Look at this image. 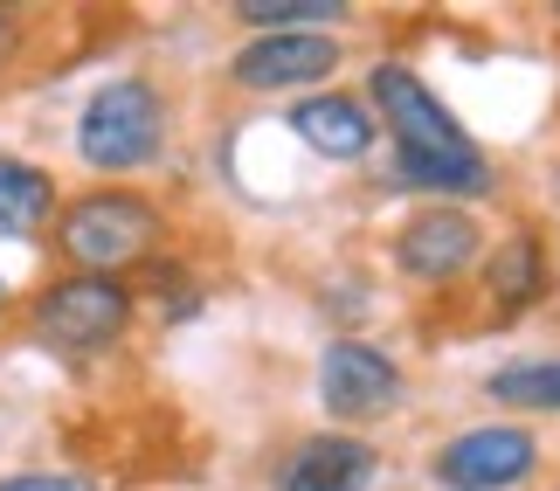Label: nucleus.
I'll return each instance as SVG.
<instances>
[{
    "label": "nucleus",
    "mask_w": 560,
    "mask_h": 491,
    "mask_svg": "<svg viewBox=\"0 0 560 491\" xmlns=\"http://www.w3.org/2000/svg\"><path fill=\"white\" fill-rule=\"evenodd\" d=\"M395 264H401V277H416V284H450V277H464L478 264V222L450 201L416 208L395 236Z\"/></svg>",
    "instance_id": "6e6552de"
},
{
    "label": "nucleus",
    "mask_w": 560,
    "mask_h": 491,
    "mask_svg": "<svg viewBox=\"0 0 560 491\" xmlns=\"http://www.w3.org/2000/svg\"><path fill=\"white\" fill-rule=\"evenodd\" d=\"M553 14H560V8H553Z\"/></svg>",
    "instance_id": "a211bd4d"
},
{
    "label": "nucleus",
    "mask_w": 560,
    "mask_h": 491,
    "mask_svg": "<svg viewBox=\"0 0 560 491\" xmlns=\"http://www.w3.org/2000/svg\"><path fill=\"white\" fill-rule=\"evenodd\" d=\"M485 291H491V305H499L505 318L540 305L547 297V243L533 236V229H512V236L491 249V264H485Z\"/></svg>",
    "instance_id": "f8f14e48"
},
{
    "label": "nucleus",
    "mask_w": 560,
    "mask_h": 491,
    "mask_svg": "<svg viewBox=\"0 0 560 491\" xmlns=\"http://www.w3.org/2000/svg\"><path fill=\"white\" fill-rule=\"evenodd\" d=\"M0 491H97V484L77 471H14V478H0Z\"/></svg>",
    "instance_id": "2eb2a0df"
},
{
    "label": "nucleus",
    "mask_w": 560,
    "mask_h": 491,
    "mask_svg": "<svg viewBox=\"0 0 560 491\" xmlns=\"http://www.w3.org/2000/svg\"><path fill=\"white\" fill-rule=\"evenodd\" d=\"M339 70V42L332 35H249L243 49L229 56V77L243 83V91H312V83H326Z\"/></svg>",
    "instance_id": "0eeeda50"
},
{
    "label": "nucleus",
    "mask_w": 560,
    "mask_h": 491,
    "mask_svg": "<svg viewBox=\"0 0 560 491\" xmlns=\"http://www.w3.org/2000/svg\"><path fill=\"white\" fill-rule=\"evenodd\" d=\"M284 125L312 145L318 160H339V166H347V160H368L374 139H381L374 104L353 97V91H312V97H298Z\"/></svg>",
    "instance_id": "1a4fd4ad"
},
{
    "label": "nucleus",
    "mask_w": 560,
    "mask_h": 491,
    "mask_svg": "<svg viewBox=\"0 0 560 491\" xmlns=\"http://www.w3.org/2000/svg\"><path fill=\"white\" fill-rule=\"evenodd\" d=\"M56 174L35 160L0 153V243H35L42 229H56Z\"/></svg>",
    "instance_id": "9b49d317"
},
{
    "label": "nucleus",
    "mask_w": 560,
    "mask_h": 491,
    "mask_svg": "<svg viewBox=\"0 0 560 491\" xmlns=\"http://www.w3.org/2000/svg\"><path fill=\"white\" fill-rule=\"evenodd\" d=\"M491 401L526 416H560V360H520V367L491 374Z\"/></svg>",
    "instance_id": "4468645a"
},
{
    "label": "nucleus",
    "mask_w": 560,
    "mask_h": 491,
    "mask_svg": "<svg viewBox=\"0 0 560 491\" xmlns=\"http://www.w3.org/2000/svg\"><path fill=\"white\" fill-rule=\"evenodd\" d=\"M56 256L70 270H91V277H125L139 264H153L160 243H166V215L132 187H91V195L62 201L56 208V229H49Z\"/></svg>",
    "instance_id": "f03ea898"
},
{
    "label": "nucleus",
    "mask_w": 560,
    "mask_h": 491,
    "mask_svg": "<svg viewBox=\"0 0 560 491\" xmlns=\"http://www.w3.org/2000/svg\"><path fill=\"white\" fill-rule=\"evenodd\" d=\"M8 297H14V291H8V277H0V312H8Z\"/></svg>",
    "instance_id": "f3484780"
},
{
    "label": "nucleus",
    "mask_w": 560,
    "mask_h": 491,
    "mask_svg": "<svg viewBox=\"0 0 560 491\" xmlns=\"http://www.w3.org/2000/svg\"><path fill=\"white\" fill-rule=\"evenodd\" d=\"M374 478H381L374 443L368 436H347V430H326V436H305L284 457L277 491H368Z\"/></svg>",
    "instance_id": "9d476101"
},
{
    "label": "nucleus",
    "mask_w": 560,
    "mask_h": 491,
    "mask_svg": "<svg viewBox=\"0 0 560 491\" xmlns=\"http://www.w3.org/2000/svg\"><path fill=\"white\" fill-rule=\"evenodd\" d=\"M139 291L125 277H91V270H62L35 291L28 305V339L49 347L62 360H97L112 353L125 332H132Z\"/></svg>",
    "instance_id": "7ed1b4c3"
},
{
    "label": "nucleus",
    "mask_w": 560,
    "mask_h": 491,
    "mask_svg": "<svg viewBox=\"0 0 560 491\" xmlns=\"http://www.w3.org/2000/svg\"><path fill=\"white\" fill-rule=\"evenodd\" d=\"M429 471L443 491H512L540 471V436L520 422H478V430L450 436Z\"/></svg>",
    "instance_id": "423d86ee"
},
{
    "label": "nucleus",
    "mask_w": 560,
    "mask_h": 491,
    "mask_svg": "<svg viewBox=\"0 0 560 491\" xmlns=\"http://www.w3.org/2000/svg\"><path fill=\"white\" fill-rule=\"evenodd\" d=\"M229 14L243 21L249 35H305V28L326 35L332 21H347L353 8H347V0H235Z\"/></svg>",
    "instance_id": "ddd939ff"
},
{
    "label": "nucleus",
    "mask_w": 560,
    "mask_h": 491,
    "mask_svg": "<svg viewBox=\"0 0 560 491\" xmlns=\"http://www.w3.org/2000/svg\"><path fill=\"white\" fill-rule=\"evenodd\" d=\"M401 395H408V381L374 339H332V347L318 353V401H326V416L339 430H353V422H387L401 409Z\"/></svg>",
    "instance_id": "39448f33"
},
{
    "label": "nucleus",
    "mask_w": 560,
    "mask_h": 491,
    "mask_svg": "<svg viewBox=\"0 0 560 491\" xmlns=\"http://www.w3.org/2000/svg\"><path fill=\"white\" fill-rule=\"evenodd\" d=\"M21 35H28V28H21V14H14V8H0V70H8V62L21 56Z\"/></svg>",
    "instance_id": "dca6fc26"
},
{
    "label": "nucleus",
    "mask_w": 560,
    "mask_h": 491,
    "mask_svg": "<svg viewBox=\"0 0 560 491\" xmlns=\"http://www.w3.org/2000/svg\"><path fill=\"white\" fill-rule=\"evenodd\" d=\"M368 104H374L381 132L395 139V187L443 195V201H485L491 195V160L478 153V139L457 125V112L408 62H374Z\"/></svg>",
    "instance_id": "f257e3e1"
},
{
    "label": "nucleus",
    "mask_w": 560,
    "mask_h": 491,
    "mask_svg": "<svg viewBox=\"0 0 560 491\" xmlns=\"http://www.w3.org/2000/svg\"><path fill=\"white\" fill-rule=\"evenodd\" d=\"M166 153V91L153 77H112L77 112V160L91 174H139Z\"/></svg>",
    "instance_id": "20e7f679"
}]
</instances>
